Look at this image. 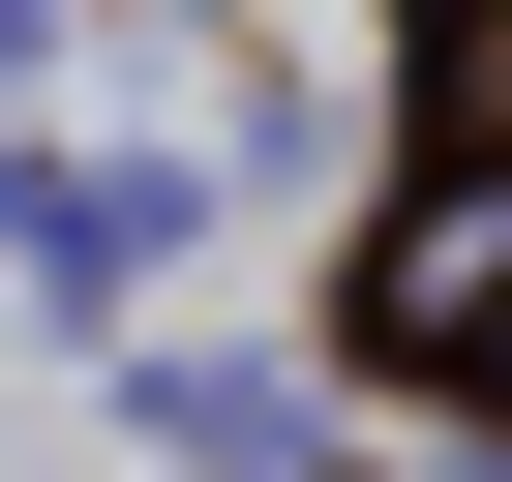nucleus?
<instances>
[{
  "instance_id": "obj_1",
  "label": "nucleus",
  "mask_w": 512,
  "mask_h": 482,
  "mask_svg": "<svg viewBox=\"0 0 512 482\" xmlns=\"http://www.w3.org/2000/svg\"><path fill=\"white\" fill-rule=\"evenodd\" d=\"M392 302H422V362H512V181L422 211V272H392Z\"/></svg>"
}]
</instances>
